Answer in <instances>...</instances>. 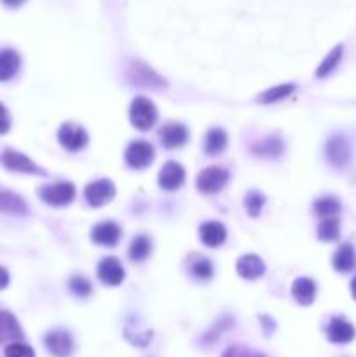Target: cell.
<instances>
[{"label": "cell", "instance_id": "cell-2", "mask_svg": "<svg viewBox=\"0 0 356 357\" xmlns=\"http://www.w3.org/2000/svg\"><path fill=\"white\" fill-rule=\"evenodd\" d=\"M40 199L46 204L54 207H62L72 202L76 199V186L69 182L53 183V185H46L39 190Z\"/></svg>", "mask_w": 356, "mask_h": 357}, {"label": "cell", "instance_id": "cell-9", "mask_svg": "<svg viewBox=\"0 0 356 357\" xmlns=\"http://www.w3.org/2000/svg\"><path fill=\"white\" fill-rule=\"evenodd\" d=\"M46 347L54 357H69L74 350V340L69 331L56 329L46 335Z\"/></svg>", "mask_w": 356, "mask_h": 357}, {"label": "cell", "instance_id": "cell-28", "mask_svg": "<svg viewBox=\"0 0 356 357\" xmlns=\"http://www.w3.org/2000/svg\"><path fill=\"white\" fill-rule=\"evenodd\" d=\"M339 234H341V227H339V222L335 218H323V222L318 227V237L321 241H337Z\"/></svg>", "mask_w": 356, "mask_h": 357}, {"label": "cell", "instance_id": "cell-31", "mask_svg": "<svg viewBox=\"0 0 356 357\" xmlns=\"http://www.w3.org/2000/svg\"><path fill=\"white\" fill-rule=\"evenodd\" d=\"M70 291L77 297H90L91 291H93V286L87 281L86 277H80V275H76V277L70 279Z\"/></svg>", "mask_w": 356, "mask_h": 357}, {"label": "cell", "instance_id": "cell-36", "mask_svg": "<svg viewBox=\"0 0 356 357\" xmlns=\"http://www.w3.org/2000/svg\"><path fill=\"white\" fill-rule=\"evenodd\" d=\"M9 129H11V117H9L8 108L0 103V134H6Z\"/></svg>", "mask_w": 356, "mask_h": 357}, {"label": "cell", "instance_id": "cell-8", "mask_svg": "<svg viewBox=\"0 0 356 357\" xmlns=\"http://www.w3.org/2000/svg\"><path fill=\"white\" fill-rule=\"evenodd\" d=\"M128 79L131 80L133 84L142 87H162L166 86V80L161 79V77L155 73L152 68L145 67L142 63H133L128 70Z\"/></svg>", "mask_w": 356, "mask_h": 357}, {"label": "cell", "instance_id": "cell-21", "mask_svg": "<svg viewBox=\"0 0 356 357\" xmlns=\"http://www.w3.org/2000/svg\"><path fill=\"white\" fill-rule=\"evenodd\" d=\"M0 211L2 213L25 214L28 211V206L18 193L9 192V190H0Z\"/></svg>", "mask_w": 356, "mask_h": 357}, {"label": "cell", "instance_id": "cell-18", "mask_svg": "<svg viewBox=\"0 0 356 357\" xmlns=\"http://www.w3.org/2000/svg\"><path fill=\"white\" fill-rule=\"evenodd\" d=\"M19 64H22V58H19V54L16 51H0V82H6V80L12 79L18 73Z\"/></svg>", "mask_w": 356, "mask_h": 357}, {"label": "cell", "instance_id": "cell-3", "mask_svg": "<svg viewBox=\"0 0 356 357\" xmlns=\"http://www.w3.org/2000/svg\"><path fill=\"white\" fill-rule=\"evenodd\" d=\"M227 180H229V171L220 166H212L199 173L198 176V190L203 193H217L226 186Z\"/></svg>", "mask_w": 356, "mask_h": 357}, {"label": "cell", "instance_id": "cell-17", "mask_svg": "<svg viewBox=\"0 0 356 357\" xmlns=\"http://www.w3.org/2000/svg\"><path fill=\"white\" fill-rule=\"evenodd\" d=\"M199 237H201V241L205 246L219 247L226 243L227 230L222 223L206 222V223H203L201 229H199Z\"/></svg>", "mask_w": 356, "mask_h": 357}, {"label": "cell", "instance_id": "cell-38", "mask_svg": "<svg viewBox=\"0 0 356 357\" xmlns=\"http://www.w3.org/2000/svg\"><path fill=\"white\" fill-rule=\"evenodd\" d=\"M260 322H262L264 326H266V333L267 335H271L274 329V322L271 321V317H267V315H264V317H260Z\"/></svg>", "mask_w": 356, "mask_h": 357}, {"label": "cell", "instance_id": "cell-32", "mask_svg": "<svg viewBox=\"0 0 356 357\" xmlns=\"http://www.w3.org/2000/svg\"><path fill=\"white\" fill-rule=\"evenodd\" d=\"M191 272L194 277L206 281V279H210L213 275V267L206 258H198V261H194V265L191 267Z\"/></svg>", "mask_w": 356, "mask_h": 357}, {"label": "cell", "instance_id": "cell-34", "mask_svg": "<svg viewBox=\"0 0 356 357\" xmlns=\"http://www.w3.org/2000/svg\"><path fill=\"white\" fill-rule=\"evenodd\" d=\"M222 357H267L264 354L255 352V350L248 349L245 345H232L223 352Z\"/></svg>", "mask_w": 356, "mask_h": 357}, {"label": "cell", "instance_id": "cell-39", "mask_svg": "<svg viewBox=\"0 0 356 357\" xmlns=\"http://www.w3.org/2000/svg\"><path fill=\"white\" fill-rule=\"evenodd\" d=\"M8 8H19L25 0H2Z\"/></svg>", "mask_w": 356, "mask_h": 357}, {"label": "cell", "instance_id": "cell-25", "mask_svg": "<svg viewBox=\"0 0 356 357\" xmlns=\"http://www.w3.org/2000/svg\"><path fill=\"white\" fill-rule=\"evenodd\" d=\"M152 251V243L147 236H137L130 246V258L133 261L147 260Z\"/></svg>", "mask_w": 356, "mask_h": 357}, {"label": "cell", "instance_id": "cell-29", "mask_svg": "<svg viewBox=\"0 0 356 357\" xmlns=\"http://www.w3.org/2000/svg\"><path fill=\"white\" fill-rule=\"evenodd\" d=\"M341 58H342V46L334 47V49H332L330 53H328V56L323 60V63H321L320 67H318L316 76L320 77V79L327 77L328 73H330V71L334 70L335 67H337L339 61H341Z\"/></svg>", "mask_w": 356, "mask_h": 357}, {"label": "cell", "instance_id": "cell-24", "mask_svg": "<svg viewBox=\"0 0 356 357\" xmlns=\"http://www.w3.org/2000/svg\"><path fill=\"white\" fill-rule=\"evenodd\" d=\"M253 154L257 155H262V157H280L283 154L285 147H283V141L276 136H269V138L262 139L259 141L257 145H253Z\"/></svg>", "mask_w": 356, "mask_h": 357}, {"label": "cell", "instance_id": "cell-35", "mask_svg": "<svg viewBox=\"0 0 356 357\" xmlns=\"http://www.w3.org/2000/svg\"><path fill=\"white\" fill-rule=\"evenodd\" d=\"M230 326H232V317L220 319V321L215 324V328H213L212 331H210L208 335L205 336V340H206V342H215V340L219 338V336L222 335V333L226 331V329H229Z\"/></svg>", "mask_w": 356, "mask_h": 357}, {"label": "cell", "instance_id": "cell-14", "mask_svg": "<svg viewBox=\"0 0 356 357\" xmlns=\"http://www.w3.org/2000/svg\"><path fill=\"white\" fill-rule=\"evenodd\" d=\"M327 336L332 343H349L355 340L356 329L351 322L342 317H332L327 328Z\"/></svg>", "mask_w": 356, "mask_h": 357}, {"label": "cell", "instance_id": "cell-16", "mask_svg": "<svg viewBox=\"0 0 356 357\" xmlns=\"http://www.w3.org/2000/svg\"><path fill=\"white\" fill-rule=\"evenodd\" d=\"M91 239L100 246L112 247L121 239V229L114 222H103L94 227L93 232H91Z\"/></svg>", "mask_w": 356, "mask_h": 357}, {"label": "cell", "instance_id": "cell-30", "mask_svg": "<svg viewBox=\"0 0 356 357\" xmlns=\"http://www.w3.org/2000/svg\"><path fill=\"white\" fill-rule=\"evenodd\" d=\"M264 204H266V197H264L260 192H257V190L250 192L245 199V206H246V211H248L250 216H259L260 211H262V207H264Z\"/></svg>", "mask_w": 356, "mask_h": 357}, {"label": "cell", "instance_id": "cell-15", "mask_svg": "<svg viewBox=\"0 0 356 357\" xmlns=\"http://www.w3.org/2000/svg\"><path fill=\"white\" fill-rule=\"evenodd\" d=\"M23 340V329L11 312L0 311V343H15Z\"/></svg>", "mask_w": 356, "mask_h": 357}, {"label": "cell", "instance_id": "cell-40", "mask_svg": "<svg viewBox=\"0 0 356 357\" xmlns=\"http://www.w3.org/2000/svg\"><path fill=\"white\" fill-rule=\"evenodd\" d=\"M351 295H353V298L356 300V277L351 281Z\"/></svg>", "mask_w": 356, "mask_h": 357}, {"label": "cell", "instance_id": "cell-10", "mask_svg": "<svg viewBox=\"0 0 356 357\" xmlns=\"http://www.w3.org/2000/svg\"><path fill=\"white\" fill-rule=\"evenodd\" d=\"M327 159L335 168H344L351 159V147L344 136H334L327 143Z\"/></svg>", "mask_w": 356, "mask_h": 357}, {"label": "cell", "instance_id": "cell-12", "mask_svg": "<svg viewBox=\"0 0 356 357\" xmlns=\"http://www.w3.org/2000/svg\"><path fill=\"white\" fill-rule=\"evenodd\" d=\"M98 279L107 286H117L124 279V268L117 258H103L98 265Z\"/></svg>", "mask_w": 356, "mask_h": 357}, {"label": "cell", "instance_id": "cell-4", "mask_svg": "<svg viewBox=\"0 0 356 357\" xmlns=\"http://www.w3.org/2000/svg\"><path fill=\"white\" fill-rule=\"evenodd\" d=\"M58 139H60V143H62V147L65 148V150L79 152L87 145L90 136H87L86 129L69 122V124H63L62 128H60V131H58Z\"/></svg>", "mask_w": 356, "mask_h": 357}, {"label": "cell", "instance_id": "cell-37", "mask_svg": "<svg viewBox=\"0 0 356 357\" xmlns=\"http://www.w3.org/2000/svg\"><path fill=\"white\" fill-rule=\"evenodd\" d=\"M8 284H9V272L6 270L4 267H0V290L8 288Z\"/></svg>", "mask_w": 356, "mask_h": 357}, {"label": "cell", "instance_id": "cell-33", "mask_svg": "<svg viewBox=\"0 0 356 357\" xmlns=\"http://www.w3.org/2000/svg\"><path fill=\"white\" fill-rule=\"evenodd\" d=\"M6 357H35V352L26 343L15 342L6 347Z\"/></svg>", "mask_w": 356, "mask_h": 357}, {"label": "cell", "instance_id": "cell-5", "mask_svg": "<svg viewBox=\"0 0 356 357\" xmlns=\"http://www.w3.org/2000/svg\"><path fill=\"white\" fill-rule=\"evenodd\" d=\"M126 164L133 169H144L154 161V147L149 141H133L126 148Z\"/></svg>", "mask_w": 356, "mask_h": 357}, {"label": "cell", "instance_id": "cell-19", "mask_svg": "<svg viewBox=\"0 0 356 357\" xmlns=\"http://www.w3.org/2000/svg\"><path fill=\"white\" fill-rule=\"evenodd\" d=\"M237 274L245 279H257L264 274L266 267L257 254H245L237 260Z\"/></svg>", "mask_w": 356, "mask_h": 357}, {"label": "cell", "instance_id": "cell-7", "mask_svg": "<svg viewBox=\"0 0 356 357\" xmlns=\"http://www.w3.org/2000/svg\"><path fill=\"white\" fill-rule=\"evenodd\" d=\"M2 162L8 169L18 173H28V175H46L44 169H40L32 159H28L26 155H23L22 152L12 150V148H6L4 155H2Z\"/></svg>", "mask_w": 356, "mask_h": 357}, {"label": "cell", "instance_id": "cell-20", "mask_svg": "<svg viewBox=\"0 0 356 357\" xmlns=\"http://www.w3.org/2000/svg\"><path fill=\"white\" fill-rule=\"evenodd\" d=\"M291 295L300 305H311L316 297V284L307 277H300L291 286Z\"/></svg>", "mask_w": 356, "mask_h": 357}, {"label": "cell", "instance_id": "cell-1", "mask_svg": "<svg viewBox=\"0 0 356 357\" xmlns=\"http://www.w3.org/2000/svg\"><path fill=\"white\" fill-rule=\"evenodd\" d=\"M130 121L140 131H149L158 121V108L147 98L140 96L133 100L130 108Z\"/></svg>", "mask_w": 356, "mask_h": 357}, {"label": "cell", "instance_id": "cell-22", "mask_svg": "<svg viewBox=\"0 0 356 357\" xmlns=\"http://www.w3.org/2000/svg\"><path fill=\"white\" fill-rule=\"evenodd\" d=\"M356 265V253L351 244H342L334 254V268L339 272L353 270Z\"/></svg>", "mask_w": 356, "mask_h": 357}, {"label": "cell", "instance_id": "cell-26", "mask_svg": "<svg viewBox=\"0 0 356 357\" xmlns=\"http://www.w3.org/2000/svg\"><path fill=\"white\" fill-rule=\"evenodd\" d=\"M314 209L320 216L323 218H334L335 214L341 211V202H339L335 197H321L320 200H316L314 204Z\"/></svg>", "mask_w": 356, "mask_h": 357}, {"label": "cell", "instance_id": "cell-13", "mask_svg": "<svg viewBox=\"0 0 356 357\" xmlns=\"http://www.w3.org/2000/svg\"><path fill=\"white\" fill-rule=\"evenodd\" d=\"M159 138H161L162 145H164L166 148H178L189 139V131L184 124L169 122V124L162 125L161 128V131H159Z\"/></svg>", "mask_w": 356, "mask_h": 357}, {"label": "cell", "instance_id": "cell-27", "mask_svg": "<svg viewBox=\"0 0 356 357\" xmlns=\"http://www.w3.org/2000/svg\"><path fill=\"white\" fill-rule=\"evenodd\" d=\"M294 91H295L294 84H281V86L273 87V89H269V91H266L264 94H260L259 101L260 103H274V101H280V100H283V98L290 96Z\"/></svg>", "mask_w": 356, "mask_h": 357}, {"label": "cell", "instance_id": "cell-11", "mask_svg": "<svg viewBox=\"0 0 356 357\" xmlns=\"http://www.w3.org/2000/svg\"><path fill=\"white\" fill-rule=\"evenodd\" d=\"M185 182V171L178 162H166L162 166L161 173H159V185L161 189L168 190V192H173V190L180 189Z\"/></svg>", "mask_w": 356, "mask_h": 357}, {"label": "cell", "instance_id": "cell-6", "mask_svg": "<svg viewBox=\"0 0 356 357\" xmlns=\"http://www.w3.org/2000/svg\"><path fill=\"white\" fill-rule=\"evenodd\" d=\"M86 200L93 207H101L107 202H110L115 195V186L110 180H98V182L90 183L84 189Z\"/></svg>", "mask_w": 356, "mask_h": 357}, {"label": "cell", "instance_id": "cell-23", "mask_svg": "<svg viewBox=\"0 0 356 357\" xmlns=\"http://www.w3.org/2000/svg\"><path fill=\"white\" fill-rule=\"evenodd\" d=\"M227 148V132L223 129H210L205 138V152L208 155L222 154Z\"/></svg>", "mask_w": 356, "mask_h": 357}]
</instances>
